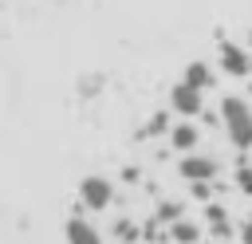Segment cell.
Listing matches in <instances>:
<instances>
[{
	"mask_svg": "<svg viewBox=\"0 0 252 244\" xmlns=\"http://www.w3.org/2000/svg\"><path fill=\"white\" fill-rule=\"evenodd\" d=\"M169 110H173V114H181L185 122H193L197 114H205V94H201V91H193L189 83H177V87L169 91Z\"/></svg>",
	"mask_w": 252,
	"mask_h": 244,
	"instance_id": "cell-3",
	"label": "cell"
},
{
	"mask_svg": "<svg viewBox=\"0 0 252 244\" xmlns=\"http://www.w3.org/2000/svg\"><path fill=\"white\" fill-rule=\"evenodd\" d=\"M217 157H209V153H185L181 161H177V173L189 181V185H197V181H213L217 177Z\"/></svg>",
	"mask_w": 252,
	"mask_h": 244,
	"instance_id": "cell-5",
	"label": "cell"
},
{
	"mask_svg": "<svg viewBox=\"0 0 252 244\" xmlns=\"http://www.w3.org/2000/svg\"><path fill=\"white\" fill-rule=\"evenodd\" d=\"M63 240H67V244H102L98 228H94L87 216H71V220L63 224Z\"/></svg>",
	"mask_w": 252,
	"mask_h": 244,
	"instance_id": "cell-6",
	"label": "cell"
},
{
	"mask_svg": "<svg viewBox=\"0 0 252 244\" xmlns=\"http://www.w3.org/2000/svg\"><path fill=\"white\" fill-rule=\"evenodd\" d=\"M169 236L177 240V244H197V236H201V228L189 220V216H181V220H173L169 224Z\"/></svg>",
	"mask_w": 252,
	"mask_h": 244,
	"instance_id": "cell-9",
	"label": "cell"
},
{
	"mask_svg": "<svg viewBox=\"0 0 252 244\" xmlns=\"http://www.w3.org/2000/svg\"><path fill=\"white\" fill-rule=\"evenodd\" d=\"M110 201H114V185L102 173H91L79 181V205L87 213H102V209H110Z\"/></svg>",
	"mask_w": 252,
	"mask_h": 244,
	"instance_id": "cell-2",
	"label": "cell"
},
{
	"mask_svg": "<svg viewBox=\"0 0 252 244\" xmlns=\"http://www.w3.org/2000/svg\"><path fill=\"white\" fill-rule=\"evenodd\" d=\"M205 220L217 228V224H228V213H224L220 205H213V201H209V205H205Z\"/></svg>",
	"mask_w": 252,
	"mask_h": 244,
	"instance_id": "cell-12",
	"label": "cell"
},
{
	"mask_svg": "<svg viewBox=\"0 0 252 244\" xmlns=\"http://www.w3.org/2000/svg\"><path fill=\"white\" fill-rule=\"evenodd\" d=\"M240 244H252V220H248V224L240 228Z\"/></svg>",
	"mask_w": 252,
	"mask_h": 244,
	"instance_id": "cell-17",
	"label": "cell"
},
{
	"mask_svg": "<svg viewBox=\"0 0 252 244\" xmlns=\"http://www.w3.org/2000/svg\"><path fill=\"white\" fill-rule=\"evenodd\" d=\"M193 197L209 205V201H213V185H209V181H197V185H193Z\"/></svg>",
	"mask_w": 252,
	"mask_h": 244,
	"instance_id": "cell-15",
	"label": "cell"
},
{
	"mask_svg": "<svg viewBox=\"0 0 252 244\" xmlns=\"http://www.w3.org/2000/svg\"><path fill=\"white\" fill-rule=\"evenodd\" d=\"M158 220H169V224L181 220V205H177V201H165V205L158 209Z\"/></svg>",
	"mask_w": 252,
	"mask_h": 244,
	"instance_id": "cell-13",
	"label": "cell"
},
{
	"mask_svg": "<svg viewBox=\"0 0 252 244\" xmlns=\"http://www.w3.org/2000/svg\"><path fill=\"white\" fill-rule=\"evenodd\" d=\"M79 91H83V94H98V91H102V79H98V75H87V79L79 83Z\"/></svg>",
	"mask_w": 252,
	"mask_h": 244,
	"instance_id": "cell-14",
	"label": "cell"
},
{
	"mask_svg": "<svg viewBox=\"0 0 252 244\" xmlns=\"http://www.w3.org/2000/svg\"><path fill=\"white\" fill-rule=\"evenodd\" d=\"M197 142H201V130H197V122H185V118H181V122L169 130V146H173L181 157H185V153H193V150H197Z\"/></svg>",
	"mask_w": 252,
	"mask_h": 244,
	"instance_id": "cell-7",
	"label": "cell"
},
{
	"mask_svg": "<svg viewBox=\"0 0 252 244\" xmlns=\"http://www.w3.org/2000/svg\"><path fill=\"white\" fill-rule=\"evenodd\" d=\"M248 39H252V28H248Z\"/></svg>",
	"mask_w": 252,
	"mask_h": 244,
	"instance_id": "cell-18",
	"label": "cell"
},
{
	"mask_svg": "<svg viewBox=\"0 0 252 244\" xmlns=\"http://www.w3.org/2000/svg\"><path fill=\"white\" fill-rule=\"evenodd\" d=\"M181 83H189L193 91H201V94H205V91L217 83V75H213V67H209V63H201V59H197V63H189V67H185Z\"/></svg>",
	"mask_w": 252,
	"mask_h": 244,
	"instance_id": "cell-8",
	"label": "cell"
},
{
	"mask_svg": "<svg viewBox=\"0 0 252 244\" xmlns=\"http://www.w3.org/2000/svg\"><path fill=\"white\" fill-rule=\"evenodd\" d=\"M114 236H122V240H134V236H138V228H134L130 220H118V224H114Z\"/></svg>",
	"mask_w": 252,
	"mask_h": 244,
	"instance_id": "cell-16",
	"label": "cell"
},
{
	"mask_svg": "<svg viewBox=\"0 0 252 244\" xmlns=\"http://www.w3.org/2000/svg\"><path fill=\"white\" fill-rule=\"evenodd\" d=\"M236 189H240L244 197H252V165H248V161L236 165Z\"/></svg>",
	"mask_w": 252,
	"mask_h": 244,
	"instance_id": "cell-11",
	"label": "cell"
},
{
	"mask_svg": "<svg viewBox=\"0 0 252 244\" xmlns=\"http://www.w3.org/2000/svg\"><path fill=\"white\" fill-rule=\"evenodd\" d=\"M220 122H224V134L236 150H252V106L240 94L220 98Z\"/></svg>",
	"mask_w": 252,
	"mask_h": 244,
	"instance_id": "cell-1",
	"label": "cell"
},
{
	"mask_svg": "<svg viewBox=\"0 0 252 244\" xmlns=\"http://www.w3.org/2000/svg\"><path fill=\"white\" fill-rule=\"evenodd\" d=\"M217 59H220V71H224V75H232V79H244V75H252V55H248L240 43H232V39H220V47H217Z\"/></svg>",
	"mask_w": 252,
	"mask_h": 244,
	"instance_id": "cell-4",
	"label": "cell"
},
{
	"mask_svg": "<svg viewBox=\"0 0 252 244\" xmlns=\"http://www.w3.org/2000/svg\"><path fill=\"white\" fill-rule=\"evenodd\" d=\"M169 130H173V126H169V114H165V110H154L142 134H146V138H154V134H165V138H169Z\"/></svg>",
	"mask_w": 252,
	"mask_h": 244,
	"instance_id": "cell-10",
	"label": "cell"
}]
</instances>
